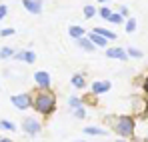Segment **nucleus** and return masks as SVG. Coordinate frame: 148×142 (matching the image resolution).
Masks as SVG:
<instances>
[{
  "instance_id": "nucleus-1",
  "label": "nucleus",
  "mask_w": 148,
  "mask_h": 142,
  "mask_svg": "<svg viewBox=\"0 0 148 142\" xmlns=\"http://www.w3.org/2000/svg\"><path fill=\"white\" fill-rule=\"evenodd\" d=\"M32 106L40 114H50L56 108V98H54V94H50V92H38L36 98H34V102H32Z\"/></svg>"
},
{
  "instance_id": "nucleus-2",
  "label": "nucleus",
  "mask_w": 148,
  "mask_h": 142,
  "mask_svg": "<svg viewBox=\"0 0 148 142\" xmlns=\"http://www.w3.org/2000/svg\"><path fill=\"white\" fill-rule=\"evenodd\" d=\"M116 130H118V134H122V136H130L132 130H134V120L128 118V116L118 118V122H116Z\"/></svg>"
},
{
  "instance_id": "nucleus-3",
  "label": "nucleus",
  "mask_w": 148,
  "mask_h": 142,
  "mask_svg": "<svg viewBox=\"0 0 148 142\" xmlns=\"http://www.w3.org/2000/svg\"><path fill=\"white\" fill-rule=\"evenodd\" d=\"M10 100H12V104H14L16 108H20V110H26V108L32 106V98H30V94H14Z\"/></svg>"
},
{
  "instance_id": "nucleus-4",
  "label": "nucleus",
  "mask_w": 148,
  "mask_h": 142,
  "mask_svg": "<svg viewBox=\"0 0 148 142\" xmlns=\"http://www.w3.org/2000/svg\"><path fill=\"white\" fill-rule=\"evenodd\" d=\"M40 122L38 120H34V118H26L24 122H22V130H24L26 134H30V136H36L38 132H40Z\"/></svg>"
},
{
  "instance_id": "nucleus-5",
  "label": "nucleus",
  "mask_w": 148,
  "mask_h": 142,
  "mask_svg": "<svg viewBox=\"0 0 148 142\" xmlns=\"http://www.w3.org/2000/svg\"><path fill=\"white\" fill-rule=\"evenodd\" d=\"M34 82L42 88V90H46V88H50V74L46 70H38V72H34Z\"/></svg>"
},
{
  "instance_id": "nucleus-6",
  "label": "nucleus",
  "mask_w": 148,
  "mask_h": 142,
  "mask_svg": "<svg viewBox=\"0 0 148 142\" xmlns=\"http://www.w3.org/2000/svg\"><path fill=\"white\" fill-rule=\"evenodd\" d=\"M22 6L30 14H40L42 12V0H22Z\"/></svg>"
},
{
  "instance_id": "nucleus-7",
  "label": "nucleus",
  "mask_w": 148,
  "mask_h": 142,
  "mask_svg": "<svg viewBox=\"0 0 148 142\" xmlns=\"http://www.w3.org/2000/svg\"><path fill=\"white\" fill-rule=\"evenodd\" d=\"M12 58H16V60H24L26 64H34L36 54H34L32 50H20V52H14V56H12Z\"/></svg>"
},
{
  "instance_id": "nucleus-8",
  "label": "nucleus",
  "mask_w": 148,
  "mask_h": 142,
  "mask_svg": "<svg viewBox=\"0 0 148 142\" xmlns=\"http://www.w3.org/2000/svg\"><path fill=\"white\" fill-rule=\"evenodd\" d=\"M106 56L108 58H118V60H126V52L122 48H108L106 50Z\"/></svg>"
},
{
  "instance_id": "nucleus-9",
  "label": "nucleus",
  "mask_w": 148,
  "mask_h": 142,
  "mask_svg": "<svg viewBox=\"0 0 148 142\" xmlns=\"http://www.w3.org/2000/svg\"><path fill=\"white\" fill-rule=\"evenodd\" d=\"M92 90H94L96 94H104L106 90H110V82H108V80H104V82H94V84H92Z\"/></svg>"
},
{
  "instance_id": "nucleus-10",
  "label": "nucleus",
  "mask_w": 148,
  "mask_h": 142,
  "mask_svg": "<svg viewBox=\"0 0 148 142\" xmlns=\"http://www.w3.org/2000/svg\"><path fill=\"white\" fill-rule=\"evenodd\" d=\"M12 56H14V48H10V46L0 48V60H8V58H12Z\"/></svg>"
},
{
  "instance_id": "nucleus-11",
  "label": "nucleus",
  "mask_w": 148,
  "mask_h": 142,
  "mask_svg": "<svg viewBox=\"0 0 148 142\" xmlns=\"http://www.w3.org/2000/svg\"><path fill=\"white\" fill-rule=\"evenodd\" d=\"M88 40H90L94 46H104V44H106V38H104V36H98V34H94V32L90 34V38H88Z\"/></svg>"
},
{
  "instance_id": "nucleus-12",
  "label": "nucleus",
  "mask_w": 148,
  "mask_h": 142,
  "mask_svg": "<svg viewBox=\"0 0 148 142\" xmlns=\"http://www.w3.org/2000/svg\"><path fill=\"white\" fill-rule=\"evenodd\" d=\"M94 34L104 36V38H116V34H114V32H110V30H106V28H94Z\"/></svg>"
},
{
  "instance_id": "nucleus-13",
  "label": "nucleus",
  "mask_w": 148,
  "mask_h": 142,
  "mask_svg": "<svg viewBox=\"0 0 148 142\" xmlns=\"http://www.w3.org/2000/svg\"><path fill=\"white\" fill-rule=\"evenodd\" d=\"M68 34H70L72 38H82V34H84V30H82L80 26H70V28H68Z\"/></svg>"
},
{
  "instance_id": "nucleus-14",
  "label": "nucleus",
  "mask_w": 148,
  "mask_h": 142,
  "mask_svg": "<svg viewBox=\"0 0 148 142\" xmlns=\"http://www.w3.org/2000/svg\"><path fill=\"white\" fill-rule=\"evenodd\" d=\"M78 46L84 48V50H88V52H92V50H94V44H92L90 40H86V38H78Z\"/></svg>"
},
{
  "instance_id": "nucleus-15",
  "label": "nucleus",
  "mask_w": 148,
  "mask_h": 142,
  "mask_svg": "<svg viewBox=\"0 0 148 142\" xmlns=\"http://www.w3.org/2000/svg\"><path fill=\"white\" fill-rule=\"evenodd\" d=\"M72 86H76V88H84V78H82L80 74H74L72 76Z\"/></svg>"
},
{
  "instance_id": "nucleus-16",
  "label": "nucleus",
  "mask_w": 148,
  "mask_h": 142,
  "mask_svg": "<svg viewBox=\"0 0 148 142\" xmlns=\"http://www.w3.org/2000/svg\"><path fill=\"white\" fill-rule=\"evenodd\" d=\"M0 128H4V130H10V132H12V130H14V128H16V126H14V124H12V122H10V120L2 118V120H0Z\"/></svg>"
},
{
  "instance_id": "nucleus-17",
  "label": "nucleus",
  "mask_w": 148,
  "mask_h": 142,
  "mask_svg": "<svg viewBox=\"0 0 148 142\" xmlns=\"http://www.w3.org/2000/svg\"><path fill=\"white\" fill-rule=\"evenodd\" d=\"M84 134H104L102 128H94V126H86L84 128Z\"/></svg>"
},
{
  "instance_id": "nucleus-18",
  "label": "nucleus",
  "mask_w": 148,
  "mask_h": 142,
  "mask_svg": "<svg viewBox=\"0 0 148 142\" xmlns=\"http://www.w3.org/2000/svg\"><path fill=\"white\" fill-rule=\"evenodd\" d=\"M94 14H96L94 6H90V4H88V6H84V16H86V18H92Z\"/></svg>"
},
{
  "instance_id": "nucleus-19",
  "label": "nucleus",
  "mask_w": 148,
  "mask_h": 142,
  "mask_svg": "<svg viewBox=\"0 0 148 142\" xmlns=\"http://www.w3.org/2000/svg\"><path fill=\"white\" fill-rule=\"evenodd\" d=\"M68 104H70L72 108H82V102H80V98H76V96H72V98L68 100Z\"/></svg>"
},
{
  "instance_id": "nucleus-20",
  "label": "nucleus",
  "mask_w": 148,
  "mask_h": 142,
  "mask_svg": "<svg viewBox=\"0 0 148 142\" xmlns=\"http://www.w3.org/2000/svg\"><path fill=\"white\" fill-rule=\"evenodd\" d=\"M98 14L102 16V18H110V14H112V10H110L108 6H102V8H100V12H98Z\"/></svg>"
},
{
  "instance_id": "nucleus-21",
  "label": "nucleus",
  "mask_w": 148,
  "mask_h": 142,
  "mask_svg": "<svg viewBox=\"0 0 148 142\" xmlns=\"http://www.w3.org/2000/svg\"><path fill=\"white\" fill-rule=\"evenodd\" d=\"M134 30H136V20L130 18V20L126 22V32H134Z\"/></svg>"
},
{
  "instance_id": "nucleus-22",
  "label": "nucleus",
  "mask_w": 148,
  "mask_h": 142,
  "mask_svg": "<svg viewBox=\"0 0 148 142\" xmlns=\"http://www.w3.org/2000/svg\"><path fill=\"white\" fill-rule=\"evenodd\" d=\"M8 16V6L6 4H0V20H4Z\"/></svg>"
},
{
  "instance_id": "nucleus-23",
  "label": "nucleus",
  "mask_w": 148,
  "mask_h": 142,
  "mask_svg": "<svg viewBox=\"0 0 148 142\" xmlns=\"http://www.w3.org/2000/svg\"><path fill=\"white\" fill-rule=\"evenodd\" d=\"M12 34H14V28H2V30H0V36H2V38H4V36H12Z\"/></svg>"
},
{
  "instance_id": "nucleus-24",
  "label": "nucleus",
  "mask_w": 148,
  "mask_h": 142,
  "mask_svg": "<svg viewBox=\"0 0 148 142\" xmlns=\"http://www.w3.org/2000/svg\"><path fill=\"white\" fill-rule=\"evenodd\" d=\"M128 54H130V56H134V58H140V56H142V52H140V50H136V48H128Z\"/></svg>"
},
{
  "instance_id": "nucleus-25",
  "label": "nucleus",
  "mask_w": 148,
  "mask_h": 142,
  "mask_svg": "<svg viewBox=\"0 0 148 142\" xmlns=\"http://www.w3.org/2000/svg\"><path fill=\"white\" fill-rule=\"evenodd\" d=\"M108 20H110V22H122V16H120V14H110Z\"/></svg>"
},
{
  "instance_id": "nucleus-26",
  "label": "nucleus",
  "mask_w": 148,
  "mask_h": 142,
  "mask_svg": "<svg viewBox=\"0 0 148 142\" xmlns=\"http://www.w3.org/2000/svg\"><path fill=\"white\" fill-rule=\"evenodd\" d=\"M84 114H86V112H84V108H76V112H74V116H76V118H84Z\"/></svg>"
},
{
  "instance_id": "nucleus-27",
  "label": "nucleus",
  "mask_w": 148,
  "mask_h": 142,
  "mask_svg": "<svg viewBox=\"0 0 148 142\" xmlns=\"http://www.w3.org/2000/svg\"><path fill=\"white\" fill-rule=\"evenodd\" d=\"M128 14V8L126 6H120V16H126Z\"/></svg>"
},
{
  "instance_id": "nucleus-28",
  "label": "nucleus",
  "mask_w": 148,
  "mask_h": 142,
  "mask_svg": "<svg viewBox=\"0 0 148 142\" xmlns=\"http://www.w3.org/2000/svg\"><path fill=\"white\" fill-rule=\"evenodd\" d=\"M144 90H146V94H148V78H146V82H144Z\"/></svg>"
},
{
  "instance_id": "nucleus-29",
  "label": "nucleus",
  "mask_w": 148,
  "mask_h": 142,
  "mask_svg": "<svg viewBox=\"0 0 148 142\" xmlns=\"http://www.w3.org/2000/svg\"><path fill=\"white\" fill-rule=\"evenodd\" d=\"M0 142H12L10 138H0Z\"/></svg>"
},
{
  "instance_id": "nucleus-30",
  "label": "nucleus",
  "mask_w": 148,
  "mask_h": 142,
  "mask_svg": "<svg viewBox=\"0 0 148 142\" xmlns=\"http://www.w3.org/2000/svg\"><path fill=\"white\" fill-rule=\"evenodd\" d=\"M100 2H106V0H100Z\"/></svg>"
},
{
  "instance_id": "nucleus-31",
  "label": "nucleus",
  "mask_w": 148,
  "mask_h": 142,
  "mask_svg": "<svg viewBox=\"0 0 148 142\" xmlns=\"http://www.w3.org/2000/svg\"><path fill=\"white\" fill-rule=\"evenodd\" d=\"M118 142H124V140H118Z\"/></svg>"
}]
</instances>
